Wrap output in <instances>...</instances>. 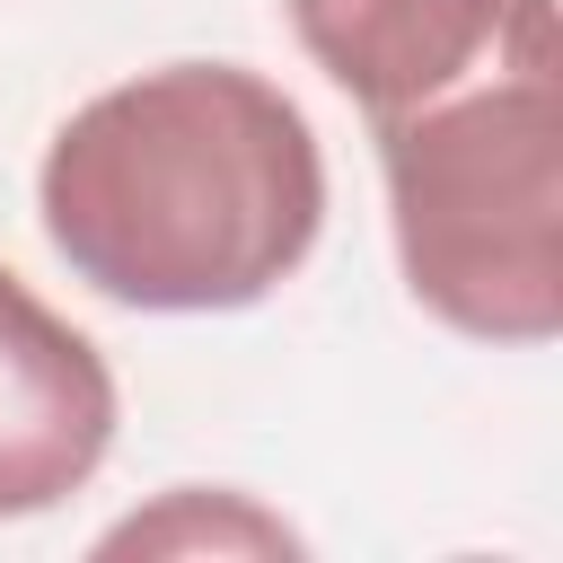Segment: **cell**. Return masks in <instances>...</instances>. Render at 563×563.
I'll return each mask as SVG.
<instances>
[{"label": "cell", "mask_w": 563, "mask_h": 563, "mask_svg": "<svg viewBox=\"0 0 563 563\" xmlns=\"http://www.w3.org/2000/svg\"><path fill=\"white\" fill-rule=\"evenodd\" d=\"M405 290L475 343L563 325V53L493 62L369 123Z\"/></svg>", "instance_id": "obj_2"}, {"label": "cell", "mask_w": 563, "mask_h": 563, "mask_svg": "<svg viewBox=\"0 0 563 563\" xmlns=\"http://www.w3.org/2000/svg\"><path fill=\"white\" fill-rule=\"evenodd\" d=\"M53 255L150 317L255 308L325 229V158L308 114L238 62H167L88 97L44 167Z\"/></svg>", "instance_id": "obj_1"}, {"label": "cell", "mask_w": 563, "mask_h": 563, "mask_svg": "<svg viewBox=\"0 0 563 563\" xmlns=\"http://www.w3.org/2000/svg\"><path fill=\"white\" fill-rule=\"evenodd\" d=\"M114 449V369L0 264V519L70 501Z\"/></svg>", "instance_id": "obj_4"}, {"label": "cell", "mask_w": 563, "mask_h": 563, "mask_svg": "<svg viewBox=\"0 0 563 563\" xmlns=\"http://www.w3.org/2000/svg\"><path fill=\"white\" fill-rule=\"evenodd\" d=\"M308 62L369 114H405L493 62L563 53L554 0H282Z\"/></svg>", "instance_id": "obj_3"}, {"label": "cell", "mask_w": 563, "mask_h": 563, "mask_svg": "<svg viewBox=\"0 0 563 563\" xmlns=\"http://www.w3.org/2000/svg\"><path fill=\"white\" fill-rule=\"evenodd\" d=\"M97 554H299V537L273 510L238 501V493H194L185 484L158 510H132L123 528H106Z\"/></svg>", "instance_id": "obj_5"}]
</instances>
